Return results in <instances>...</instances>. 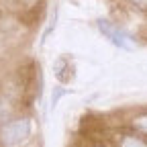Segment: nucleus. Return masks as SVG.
Here are the masks:
<instances>
[{
  "label": "nucleus",
  "mask_w": 147,
  "mask_h": 147,
  "mask_svg": "<svg viewBox=\"0 0 147 147\" xmlns=\"http://www.w3.org/2000/svg\"><path fill=\"white\" fill-rule=\"evenodd\" d=\"M131 131H135V133H139L147 139V110L145 113H137L131 119Z\"/></svg>",
  "instance_id": "5"
},
{
  "label": "nucleus",
  "mask_w": 147,
  "mask_h": 147,
  "mask_svg": "<svg viewBox=\"0 0 147 147\" xmlns=\"http://www.w3.org/2000/svg\"><path fill=\"white\" fill-rule=\"evenodd\" d=\"M63 94H65V90H63L61 86H59L57 90H53V98H51V106H53V108H55V104L59 102V98H61Z\"/></svg>",
  "instance_id": "6"
},
{
  "label": "nucleus",
  "mask_w": 147,
  "mask_h": 147,
  "mask_svg": "<svg viewBox=\"0 0 147 147\" xmlns=\"http://www.w3.org/2000/svg\"><path fill=\"white\" fill-rule=\"evenodd\" d=\"M53 71H55V76H57V80L61 84L69 82L71 76H74V67H71V61L67 57H59L57 61L53 63Z\"/></svg>",
  "instance_id": "4"
},
{
  "label": "nucleus",
  "mask_w": 147,
  "mask_h": 147,
  "mask_svg": "<svg viewBox=\"0 0 147 147\" xmlns=\"http://www.w3.org/2000/svg\"><path fill=\"white\" fill-rule=\"evenodd\" d=\"M115 147H147V139L135 131H121L115 137Z\"/></svg>",
  "instance_id": "3"
},
{
  "label": "nucleus",
  "mask_w": 147,
  "mask_h": 147,
  "mask_svg": "<svg viewBox=\"0 0 147 147\" xmlns=\"http://www.w3.org/2000/svg\"><path fill=\"white\" fill-rule=\"evenodd\" d=\"M33 131V121L29 117H16L0 125V143L4 147H16L29 139Z\"/></svg>",
  "instance_id": "1"
},
{
  "label": "nucleus",
  "mask_w": 147,
  "mask_h": 147,
  "mask_svg": "<svg viewBox=\"0 0 147 147\" xmlns=\"http://www.w3.org/2000/svg\"><path fill=\"white\" fill-rule=\"evenodd\" d=\"M98 27H100V31L108 37L110 41H113L117 47H123V49H131V43H129V39H127V35L121 31V29H117L115 25H110L108 21H98Z\"/></svg>",
  "instance_id": "2"
},
{
  "label": "nucleus",
  "mask_w": 147,
  "mask_h": 147,
  "mask_svg": "<svg viewBox=\"0 0 147 147\" xmlns=\"http://www.w3.org/2000/svg\"><path fill=\"white\" fill-rule=\"evenodd\" d=\"M135 4H139V6H147V0H133Z\"/></svg>",
  "instance_id": "7"
},
{
  "label": "nucleus",
  "mask_w": 147,
  "mask_h": 147,
  "mask_svg": "<svg viewBox=\"0 0 147 147\" xmlns=\"http://www.w3.org/2000/svg\"><path fill=\"white\" fill-rule=\"evenodd\" d=\"M92 147H106V145H102V143H96V145H92Z\"/></svg>",
  "instance_id": "8"
}]
</instances>
